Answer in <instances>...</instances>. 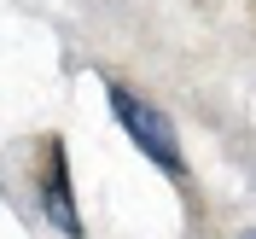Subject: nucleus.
<instances>
[{
  "label": "nucleus",
  "mask_w": 256,
  "mask_h": 239,
  "mask_svg": "<svg viewBox=\"0 0 256 239\" xmlns=\"http://www.w3.org/2000/svg\"><path fill=\"white\" fill-rule=\"evenodd\" d=\"M41 210H47V222L58 227L64 239H82V216H76V198H70V163H64V146L47 152V169H41Z\"/></svg>",
  "instance_id": "2"
},
{
  "label": "nucleus",
  "mask_w": 256,
  "mask_h": 239,
  "mask_svg": "<svg viewBox=\"0 0 256 239\" xmlns=\"http://www.w3.org/2000/svg\"><path fill=\"white\" fill-rule=\"evenodd\" d=\"M239 239H256V227H244V233H239Z\"/></svg>",
  "instance_id": "3"
},
{
  "label": "nucleus",
  "mask_w": 256,
  "mask_h": 239,
  "mask_svg": "<svg viewBox=\"0 0 256 239\" xmlns=\"http://www.w3.org/2000/svg\"><path fill=\"white\" fill-rule=\"evenodd\" d=\"M111 111L122 117L128 140L140 146V152L158 163V169L180 175V140H175V123H169L158 105H146V99H140V94H128V88H111Z\"/></svg>",
  "instance_id": "1"
}]
</instances>
